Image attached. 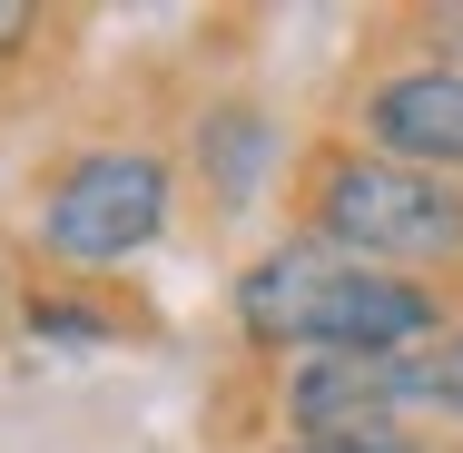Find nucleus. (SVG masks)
<instances>
[{"mask_svg": "<svg viewBox=\"0 0 463 453\" xmlns=\"http://www.w3.org/2000/svg\"><path fill=\"white\" fill-rule=\"evenodd\" d=\"M237 316L247 335L267 345H316V355H404L434 335V306L424 286L404 276H374V267H326L306 247H286L237 286Z\"/></svg>", "mask_w": 463, "mask_h": 453, "instance_id": "f257e3e1", "label": "nucleus"}, {"mask_svg": "<svg viewBox=\"0 0 463 453\" xmlns=\"http://www.w3.org/2000/svg\"><path fill=\"white\" fill-rule=\"evenodd\" d=\"M326 227L345 247H365L384 267H424V257H454L463 247V197L434 187L424 168H394V158H355L326 178Z\"/></svg>", "mask_w": 463, "mask_h": 453, "instance_id": "f03ea898", "label": "nucleus"}, {"mask_svg": "<svg viewBox=\"0 0 463 453\" xmlns=\"http://www.w3.org/2000/svg\"><path fill=\"white\" fill-rule=\"evenodd\" d=\"M158 217H168V168L158 158H90L50 197V247L70 267H109V257L148 247Z\"/></svg>", "mask_w": 463, "mask_h": 453, "instance_id": "7ed1b4c3", "label": "nucleus"}, {"mask_svg": "<svg viewBox=\"0 0 463 453\" xmlns=\"http://www.w3.org/2000/svg\"><path fill=\"white\" fill-rule=\"evenodd\" d=\"M374 138L394 168H463V70H404L374 90Z\"/></svg>", "mask_w": 463, "mask_h": 453, "instance_id": "20e7f679", "label": "nucleus"}, {"mask_svg": "<svg viewBox=\"0 0 463 453\" xmlns=\"http://www.w3.org/2000/svg\"><path fill=\"white\" fill-rule=\"evenodd\" d=\"M394 414V355H306L296 364V424L345 434Z\"/></svg>", "mask_w": 463, "mask_h": 453, "instance_id": "39448f33", "label": "nucleus"}, {"mask_svg": "<svg viewBox=\"0 0 463 453\" xmlns=\"http://www.w3.org/2000/svg\"><path fill=\"white\" fill-rule=\"evenodd\" d=\"M394 404H444V414H463V335L404 345L394 355Z\"/></svg>", "mask_w": 463, "mask_h": 453, "instance_id": "423d86ee", "label": "nucleus"}, {"mask_svg": "<svg viewBox=\"0 0 463 453\" xmlns=\"http://www.w3.org/2000/svg\"><path fill=\"white\" fill-rule=\"evenodd\" d=\"M286 453H424L414 434H394V424H345V434H306V444Z\"/></svg>", "mask_w": 463, "mask_h": 453, "instance_id": "0eeeda50", "label": "nucleus"}, {"mask_svg": "<svg viewBox=\"0 0 463 453\" xmlns=\"http://www.w3.org/2000/svg\"><path fill=\"white\" fill-rule=\"evenodd\" d=\"M20 30H30V10H20V0H0V50H10Z\"/></svg>", "mask_w": 463, "mask_h": 453, "instance_id": "6e6552de", "label": "nucleus"}, {"mask_svg": "<svg viewBox=\"0 0 463 453\" xmlns=\"http://www.w3.org/2000/svg\"><path fill=\"white\" fill-rule=\"evenodd\" d=\"M454 70H463V30H454Z\"/></svg>", "mask_w": 463, "mask_h": 453, "instance_id": "1a4fd4ad", "label": "nucleus"}]
</instances>
